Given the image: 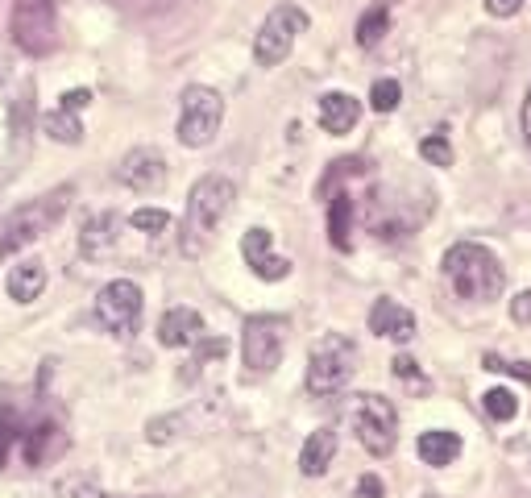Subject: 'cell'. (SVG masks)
Returning a JSON list of instances; mask_svg holds the SVG:
<instances>
[{
    "instance_id": "277c9868",
    "label": "cell",
    "mask_w": 531,
    "mask_h": 498,
    "mask_svg": "<svg viewBox=\"0 0 531 498\" xmlns=\"http://www.w3.org/2000/svg\"><path fill=\"white\" fill-rule=\"evenodd\" d=\"M67 204H71V187H59V191H50V196L9 212L5 220H0V258H9V254H17V249L34 245L54 225V220L67 212Z\"/></svg>"
},
{
    "instance_id": "d590c367",
    "label": "cell",
    "mask_w": 531,
    "mask_h": 498,
    "mask_svg": "<svg viewBox=\"0 0 531 498\" xmlns=\"http://www.w3.org/2000/svg\"><path fill=\"white\" fill-rule=\"evenodd\" d=\"M63 494H75V498H100V490L88 486V482H63Z\"/></svg>"
},
{
    "instance_id": "8fae6325",
    "label": "cell",
    "mask_w": 531,
    "mask_h": 498,
    "mask_svg": "<svg viewBox=\"0 0 531 498\" xmlns=\"http://www.w3.org/2000/svg\"><path fill=\"white\" fill-rule=\"evenodd\" d=\"M117 179L125 187H133V191H142V196H146V191H158L166 183V158L158 150H150V146H137V150H129L121 158Z\"/></svg>"
},
{
    "instance_id": "e0dca14e",
    "label": "cell",
    "mask_w": 531,
    "mask_h": 498,
    "mask_svg": "<svg viewBox=\"0 0 531 498\" xmlns=\"http://www.w3.org/2000/svg\"><path fill=\"white\" fill-rule=\"evenodd\" d=\"M117 229H121V216L117 212H100L83 225V237H79V249L88 258H108L117 245Z\"/></svg>"
},
{
    "instance_id": "9a60e30c",
    "label": "cell",
    "mask_w": 531,
    "mask_h": 498,
    "mask_svg": "<svg viewBox=\"0 0 531 498\" xmlns=\"http://www.w3.org/2000/svg\"><path fill=\"white\" fill-rule=\"evenodd\" d=\"M21 440H25V461H30V469L54 461V457L67 449V432L54 424V420H42V424H34V428H25Z\"/></svg>"
},
{
    "instance_id": "cb8c5ba5",
    "label": "cell",
    "mask_w": 531,
    "mask_h": 498,
    "mask_svg": "<svg viewBox=\"0 0 531 498\" xmlns=\"http://www.w3.org/2000/svg\"><path fill=\"white\" fill-rule=\"evenodd\" d=\"M482 411L490 415V420H498V424H507V420H515V411H519V399L507 391V386H494V391H486L482 395Z\"/></svg>"
},
{
    "instance_id": "d4e9b609",
    "label": "cell",
    "mask_w": 531,
    "mask_h": 498,
    "mask_svg": "<svg viewBox=\"0 0 531 498\" xmlns=\"http://www.w3.org/2000/svg\"><path fill=\"white\" fill-rule=\"evenodd\" d=\"M399 100H403L399 79H378L374 83V92H370V108H374V113H395Z\"/></svg>"
},
{
    "instance_id": "8d00e7d4",
    "label": "cell",
    "mask_w": 531,
    "mask_h": 498,
    "mask_svg": "<svg viewBox=\"0 0 531 498\" xmlns=\"http://www.w3.org/2000/svg\"><path fill=\"white\" fill-rule=\"evenodd\" d=\"M523 133H527V142H531V88H527V100H523Z\"/></svg>"
},
{
    "instance_id": "1f68e13d",
    "label": "cell",
    "mask_w": 531,
    "mask_h": 498,
    "mask_svg": "<svg viewBox=\"0 0 531 498\" xmlns=\"http://www.w3.org/2000/svg\"><path fill=\"white\" fill-rule=\"evenodd\" d=\"M353 498H382V478H378V474L357 478V486H353Z\"/></svg>"
},
{
    "instance_id": "2e32d148",
    "label": "cell",
    "mask_w": 531,
    "mask_h": 498,
    "mask_svg": "<svg viewBox=\"0 0 531 498\" xmlns=\"http://www.w3.org/2000/svg\"><path fill=\"white\" fill-rule=\"evenodd\" d=\"M357 117H361V104L349 92H328V96H320V129L324 133L345 137V133H353Z\"/></svg>"
},
{
    "instance_id": "30bf717a",
    "label": "cell",
    "mask_w": 531,
    "mask_h": 498,
    "mask_svg": "<svg viewBox=\"0 0 531 498\" xmlns=\"http://www.w3.org/2000/svg\"><path fill=\"white\" fill-rule=\"evenodd\" d=\"M96 320L113 332V337H133L137 324H142V287L129 279H113L108 287H100Z\"/></svg>"
},
{
    "instance_id": "5bb4252c",
    "label": "cell",
    "mask_w": 531,
    "mask_h": 498,
    "mask_svg": "<svg viewBox=\"0 0 531 498\" xmlns=\"http://www.w3.org/2000/svg\"><path fill=\"white\" fill-rule=\"evenodd\" d=\"M370 332H378V337H386V341L407 345L415 337V316L395 299H378L370 308Z\"/></svg>"
},
{
    "instance_id": "6da1fadb",
    "label": "cell",
    "mask_w": 531,
    "mask_h": 498,
    "mask_svg": "<svg viewBox=\"0 0 531 498\" xmlns=\"http://www.w3.org/2000/svg\"><path fill=\"white\" fill-rule=\"evenodd\" d=\"M233 200H237V187L225 175H204L191 187L187 212H183V254L187 258H200L212 245V233L233 212Z\"/></svg>"
},
{
    "instance_id": "9c48e42d",
    "label": "cell",
    "mask_w": 531,
    "mask_h": 498,
    "mask_svg": "<svg viewBox=\"0 0 531 498\" xmlns=\"http://www.w3.org/2000/svg\"><path fill=\"white\" fill-rule=\"evenodd\" d=\"M307 30V13L299 5H278L262 21V30L254 38V63L258 67H278L295 50V38Z\"/></svg>"
},
{
    "instance_id": "4316f807",
    "label": "cell",
    "mask_w": 531,
    "mask_h": 498,
    "mask_svg": "<svg viewBox=\"0 0 531 498\" xmlns=\"http://www.w3.org/2000/svg\"><path fill=\"white\" fill-rule=\"evenodd\" d=\"M419 158L432 162V166H453V146L444 142L440 133H432V137H424V142H419Z\"/></svg>"
},
{
    "instance_id": "8992f818",
    "label": "cell",
    "mask_w": 531,
    "mask_h": 498,
    "mask_svg": "<svg viewBox=\"0 0 531 498\" xmlns=\"http://www.w3.org/2000/svg\"><path fill=\"white\" fill-rule=\"evenodd\" d=\"M287 349V320L283 316H249L245 332H241V362L249 378L270 374L278 362H283Z\"/></svg>"
},
{
    "instance_id": "f1b7e54d",
    "label": "cell",
    "mask_w": 531,
    "mask_h": 498,
    "mask_svg": "<svg viewBox=\"0 0 531 498\" xmlns=\"http://www.w3.org/2000/svg\"><path fill=\"white\" fill-rule=\"evenodd\" d=\"M482 366L494 370V374H511V378H519V382H531V362H502L498 353H486Z\"/></svg>"
},
{
    "instance_id": "d6986e66",
    "label": "cell",
    "mask_w": 531,
    "mask_h": 498,
    "mask_svg": "<svg viewBox=\"0 0 531 498\" xmlns=\"http://www.w3.org/2000/svg\"><path fill=\"white\" fill-rule=\"evenodd\" d=\"M353 196L349 191H332L328 196V241L341 249V254H349L353 249Z\"/></svg>"
},
{
    "instance_id": "484cf974",
    "label": "cell",
    "mask_w": 531,
    "mask_h": 498,
    "mask_svg": "<svg viewBox=\"0 0 531 498\" xmlns=\"http://www.w3.org/2000/svg\"><path fill=\"white\" fill-rule=\"evenodd\" d=\"M21 432H25V428H21V420H17V411H13V407H0V469H5L9 449H13V440H17Z\"/></svg>"
},
{
    "instance_id": "3957f363",
    "label": "cell",
    "mask_w": 531,
    "mask_h": 498,
    "mask_svg": "<svg viewBox=\"0 0 531 498\" xmlns=\"http://www.w3.org/2000/svg\"><path fill=\"white\" fill-rule=\"evenodd\" d=\"M353 370H357V345L341 332H328L312 345V357H307V395L316 399L341 395Z\"/></svg>"
},
{
    "instance_id": "603a6c76",
    "label": "cell",
    "mask_w": 531,
    "mask_h": 498,
    "mask_svg": "<svg viewBox=\"0 0 531 498\" xmlns=\"http://www.w3.org/2000/svg\"><path fill=\"white\" fill-rule=\"evenodd\" d=\"M46 133L54 137V142H63V146H79L83 142V125H79V113H71V108H54V113L42 121Z\"/></svg>"
},
{
    "instance_id": "7c38bea8",
    "label": "cell",
    "mask_w": 531,
    "mask_h": 498,
    "mask_svg": "<svg viewBox=\"0 0 531 498\" xmlns=\"http://www.w3.org/2000/svg\"><path fill=\"white\" fill-rule=\"evenodd\" d=\"M270 245H274L270 229H249V233L241 237V254H245L249 266H254L258 279L278 283V279H287V274H291V262H287V258H278Z\"/></svg>"
},
{
    "instance_id": "e575fe53",
    "label": "cell",
    "mask_w": 531,
    "mask_h": 498,
    "mask_svg": "<svg viewBox=\"0 0 531 498\" xmlns=\"http://www.w3.org/2000/svg\"><path fill=\"white\" fill-rule=\"evenodd\" d=\"M88 104H92V92H88V88L63 92V108H71V113H79V108H88Z\"/></svg>"
},
{
    "instance_id": "5b68a950",
    "label": "cell",
    "mask_w": 531,
    "mask_h": 498,
    "mask_svg": "<svg viewBox=\"0 0 531 498\" xmlns=\"http://www.w3.org/2000/svg\"><path fill=\"white\" fill-rule=\"evenodd\" d=\"M9 34L21 54L42 59V54L59 46V5L54 0H13Z\"/></svg>"
},
{
    "instance_id": "44dd1931",
    "label": "cell",
    "mask_w": 531,
    "mask_h": 498,
    "mask_svg": "<svg viewBox=\"0 0 531 498\" xmlns=\"http://www.w3.org/2000/svg\"><path fill=\"white\" fill-rule=\"evenodd\" d=\"M5 291L17 303H34L46 291V266L42 262H17L9 270V279H5Z\"/></svg>"
},
{
    "instance_id": "7a4b0ae2",
    "label": "cell",
    "mask_w": 531,
    "mask_h": 498,
    "mask_svg": "<svg viewBox=\"0 0 531 498\" xmlns=\"http://www.w3.org/2000/svg\"><path fill=\"white\" fill-rule=\"evenodd\" d=\"M444 279L453 283V291L461 299H473V303H490L502 295V283H507V274H502L498 258L490 254L486 245H473V241H461L453 245L449 254H444Z\"/></svg>"
},
{
    "instance_id": "7402d4cb",
    "label": "cell",
    "mask_w": 531,
    "mask_h": 498,
    "mask_svg": "<svg viewBox=\"0 0 531 498\" xmlns=\"http://www.w3.org/2000/svg\"><path fill=\"white\" fill-rule=\"evenodd\" d=\"M390 5H395V0H378L374 9H366L361 13V21H357V42L361 46H378L382 42V34L390 30Z\"/></svg>"
},
{
    "instance_id": "4dcf8cb0",
    "label": "cell",
    "mask_w": 531,
    "mask_h": 498,
    "mask_svg": "<svg viewBox=\"0 0 531 498\" xmlns=\"http://www.w3.org/2000/svg\"><path fill=\"white\" fill-rule=\"evenodd\" d=\"M113 5L125 13H162V9H171L175 0H113Z\"/></svg>"
},
{
    "instance_id": "ac0fdd59",
    "label": "cell",
    "mask_w": 531,
    "mask_h": 498,
    "mask_svg": "<svg viewBox=\"0 0 531 498\" xmlns=\"http://www.w3.org/2000/svg\"><path fill=\"white\" fill-rule=\"evenodd\" d=\"M332 457H337V432L332 428H316L312 436L303 440V453H299V469L307 478H320L324 469L332 465Z\"/></svg>"
},
{
    "instance_id": "4fadbf2b",
    "label": "cell",
    "mask_w": 531,
    "mask_h": 498,
    "mask_svg": "<svg viewBox=\"0 0 531 498\" xmlns=\"http://www.w3.org/2000/svg\"><path fill=\"white\" fill-rule=\"evenodd\" d=\"M158 341L166 349H187L204 341V316L195 308H171L158 324Z\"/></svg>"
},
{
    "instance_id": "836d02e7",
    "label": "cell",
    "mask_w": 531,
    "mask_h": 498,
    "mask_svg": "<svg viewBox=\"0 0 531 498\" xmlns=\"http://www.w3.org/2000/svg\"><path fill=\"white\" fill-rule=\"evenodd\" d=\"M523 9V0H486V13L490 17H515Z\"/></svg>"
},
{
    "instance_id": "52a82bcc",
    "label": "cell",
    "mask_w": 531,
    "mask_h": 498,
    "mask_svg": "<svg viewBox=\"0 0 531 498\" xmlns=\"http://www.w3.org/2000/svg\"><path fill=\"white\" fill-rule=\"evenodd\" d=\"M220 121H225V96L204 88V83H191L183 92V113H179V142L187 150L208 146L220 133Z\"/></svg>"
},
{
    "instance_id": "ba28073f",
    "label": "cell",
    "mask_w": 531,
    "mask_h": 498,
    "mask_svg": "<svg viewBox=\"0 0 531 498\" xmlns=\"http://www.w3.org/2000/svg\"><path fill=\"white\" fill-rule=\"evenodd\" d=\"M349 415H353V432H357L361 445H366V453L386 457L390 449H395V440H399V411H395V403H390V399H382V395H357Z\"/></svg>"
},
{
    "instance_id": "83f0119b",
    "label": "cell",
    "mask_w": 531,
    "mask_h": 498,
    "mask_svg": "<svg viewBox=\"0 0 531 498\" xmlns=\"http://www.w3.org/2000/svg\"><path fill=\"white\" fill-rule=\"evenodd\" d=\"M129 225L142 229V233H162L166 225H171V216H166L162 208H137V212L129 216Z\"/></svg>"
},
{
    "instance_id": "d6a6232c",
    "label": "cell",
    "mask_w": 531,
    "mask_h": 498,
    "mask_svg": "<svg viewBox=\"0 0 531 498\" xmlns=\"http://www.w3.org/2000/svg\"><path fill=\"white\" fill-rule=\"evenodd\" d=\"M511 320L515 324H531V291H519L511 299Z\"/></svg>"
},
{
    "instance_id": "f546056e",
    "label": "cell",
    "mask_w": 531,
    "mask_h": 498,
    "mask_svg": "<svg viewBox=\"0 0 531 498\" xmlns=\"http://www.w3.org/2000/svg\"><path fill=\"white\" fill-rule=\"evenodd\" d=\"M390 370H395V378H403V382L419 386V391H428V378H424V374H419V362H415V357L399 353V357H395V362H390Z\"/></svg>"
},
{
    "instance_id": "ffe728a7",
    "label": "cell",
    "mask_w": 531,
    "mask_h": 498,
    "mask_svg": "<svg viewBox=\"0 0 531 498\" xmlns=\"http://www.w3.org/2000/svg\"><path fill=\"white\" fill-rule=\"evenodd\" d=\"M415 453H419V461H424V465H436V469L440 465H453L461 457V436L457 432H444V428H432V432L419 436Z\"/></svg>"
}]
</instances>
